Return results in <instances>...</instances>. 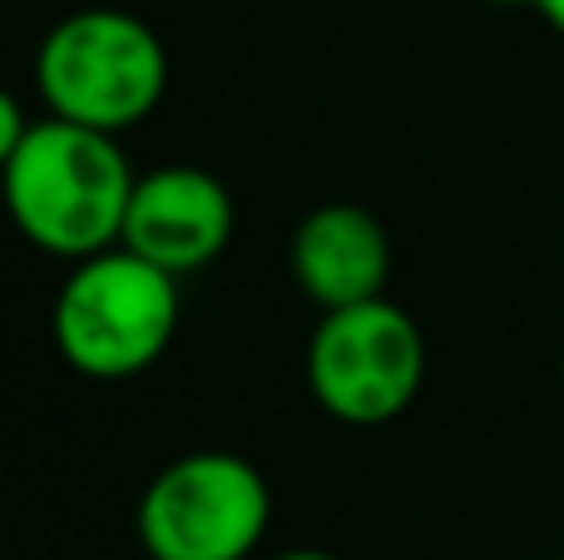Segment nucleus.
Returning <instances> with one entry per match:
<instances>
[{
	"instance_id": "nucleus-8",
	"label": "nucleus",
	"mask_w": 564,
	"mask_h": 560,
	"mask_svg": "<svg viewBox=\"0 0 564 560\" xmlns=\"http://www.w3.org/2000/svg\"><path fill=\"white\" fill-rule=\"evenodd\" d=\"M30 134V119H25V109H20V99L10 95L6 85H0V169L10 164V154L20 149V139Z\"/></svg>"
},
{
	"instance_id": "nucleus-6",
	"label": "nucleus",
	"mask_w": 564,
	"mask_h": 560,
	"mask_svg": "<svg viewBox=\"0 0 564 560\" xmlns=\"http://www.w3.org/2000/svg\"><path fill=\"white\" fill-rule=\"evenodd\" d=\"M238 204L218 174L198 164H159L134 179L119 244L144 254L149 263L188 278L228 254Z\"/></svg>"
},
{
	"instance_id": "nucleus-7",
	"label": "nucleus",
	"mask_w": 564,
	"mask_h": 560,
	"mask_svg": "<svg viewBox=\"0 0 564 560\" xmlns=\"http://www.w3.org/2000/svg\"><path fill=\"white\" fill-rule=\"evenodd\" d=\"M292 283L322 313L351 308L387 293L391 278V238L377 214L361 204H322L292 228L288 248Z\"/></svg>"
},
{
	"instance_id": "nucleus-5",
	"label": "nucleus",
	"mask_w": 564,
	"mask_h": 560,
	"mask_svg": "<svg viewBox=\"0 0 564 560\" xmlns=\"http://www.w3.org/2000/svg\"><path fill=\"white\" fill-rule=\"evenodd\" d=\"M302 373L327 417L347 427H387L421 397L426 333L387 293L332 308L312 327Z\"/></svg>"
},
{
	"instance_id": "nucleus-10",
	"label": "nucleus",
	"mask_w": 564,
	"mask_h": 560,
	"mask_svg": "<svg viewBox=\"0 0 564 560\" xmlns=\"http://www.w3.org/2000/svg\"><path fill=\"white\" fill-rule=\"evenodd\" d=\"M268 560H341V556H332V551H312V546H297V551H278V556H268Z\"/></svg>"
},
{
	"instance_id": "nucleus-3",
	"label": "nucleus",
	"mask_w": 564,
	"mask_h": 560,
	"mask_svg": "<svg viewBox=\"0 0 564 560\" xmlns=\"http://www.w3.org/2000/svg\"><path fill=\"white\" fill-rule=\"evenodd\" d=\"M45 109L105 134L144 125L169 89V50L149 20L119 6H85L45 30L35 50Z\"/></svg>"
},
{
	"instance_id": "nucleus-2",
	"label": "nucleus",
	"mask_w": 564,
	"mask_h": 560,
	"mask_svg": "<svg viewBox=\"0 0 564 560\" xmlns=\"http://www.w3.org/2000/svg\"><path fill=\"white\" fill-rule=\"evenodd\" d=\"M178 313V278L115 244L69 263V278L50 308V337L69 373L89 383H129L169 353Z\"/></svg>"
},
{
	"instance_id": "nucleus-4",
	"label": "nucleus",
	"mask_w": 564,
	"mask_h": 560,
	"mask_svg": "<svg viewBox=\"0 0 564 560\" xmlns=\"http://www.w3.org/2000/svg\"><path fill=\"white\" fill-rule=\"evenodd\" d=\"M273 526V486L238 452H188L144 486L134 531L149 560H253Z\"/></svg>"
},
{
	"instance_id": "nucleus-1",
	"label": "nucleus",
	"mask_w": 564,
	"mask_h": 560,
	"mask_svg": "<svg viewBox=\"0 0 564 560\" xmlns=\"http://www.w3.org/2000/svg\"><path fill=\"white\" fill-rule=\"evenodd\" d=\"M134 179L119 134L50 115L0 169V198L30 248L79 263L119 244Z\"/></svg>"
},
{
	"instance_id": "nucleus-9",
	"label": "nucleus",
	"mask_w": 564,
	"mask_h": 560,
	"mask_svg": "<svg viewBox=\"0 0 564 560\" xmlns=\"http://www.w3.org/2000/svg\"><path fill=\"white\" fill-rule=\"evenodd\" d=\"M530 6L540 10V20H545L555 35H564V0H530Z\"/></svg>"
},
{
	"instance_id": "nucleus-11",
	"label": "nucleus",
	"mask_w": 564,
	"mask_h": 560,
	"mask_svg": "<svg viewBox=\"0 0 564 560\" xmlns=\"http://www.w3.org/2000/svg\"><path fill=\"white\" fill-rule=\"evenodd\" d=\"M490 6H530V0H490Z\"/></svg>"
},
{
	"instance_id": "nucleus-12",
	"label": "nucleus",
	"mask_w": 564,
	"mask_h": 560,
	"mask_svg": "<svg viewBox=\"0 0 564 560\" xmlns=\"http://www.w3.org/2000/svg\"><path fill=\"white\" fill-rule=\"evenodd\" d=\"M560 373H564V367H560Z\"/></svg>"
}]
</instances>
